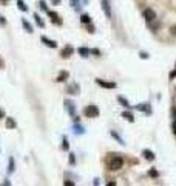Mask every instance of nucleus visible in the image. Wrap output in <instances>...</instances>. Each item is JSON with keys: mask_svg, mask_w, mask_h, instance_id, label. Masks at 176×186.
<instances>
[{"mask_svg": "<svg viewBox=\"0 0 176 186\" xmlns=\"http://www.w3.org/2000/svg\"><path fill=\"white\" fill-rule=\"evenodd\" d=\"M22 25H23V28H25V31H26V33H29V34L33 33V25H31L29 22L25 19V17H22Z\"/></svg>", "mask_w": 176, "mask_h": 186, "instance_id": "nucleus-13", "label": "nucleus"}, {"mask_svg": "<svg viewBox=\"0 0 176 186\" xmlns=\"http://www.w3.org/2000/svg\"><path fill=\"white\" fill-rule=\"evenodd\" d=\"M0 3H2V5H8V3H10V0H0Z\"/></svg>", "mask_w": 176, "mask_h": 186, "instance_id": "nucleus-39", "label": "nucleus"}, {"mask_svg": "<svg viewBox=\"0 0 176 186\" xmlns=\"http://www.w3.org/2000/svg\"><path fill=\"white\" fill-rule=\"evenodd\" d=\"M142 155H144V158H147L148 161H153V160H155V154H153L150 149H144V151H142Z\"/></svg>", "mask_w": 176, "mask_h": 186, "instance_id": "nucleus-14", "label": "nucleus"}, {"mask_svg": "<svg viewBox=\"0 0 176 186\" xmlns=\"http://www.w3.org/2000/svg\"><path fill=\"white\" fill-rule=\"evenodd\" d=\"M73 53H74V48L71 47V45H66V47H64V48H62V51H60V57L66 59V57H70Z\"/></svg>", "mask_w": 176, "mask_h": 186, "instance_id": "nucleus-8", "label": "nucleus"}, {"mask_svg": "<svg viewBox=\"0 0 176 186\" xmlns=\"http://www.w3.org/2000/svg\"><path fill=\"white\" fill-rule=\"evenodd\" d=\"M76 163V158H74V154H70V165H74Z\"/></svg>", "mask_w": 176, "mask_h": 186, "instance_id": "nucleus-29", "label": "nucleus"}, {"mask_svg": "<svg viewBox=\"0 0 176 186\" xmlns=\"http://www.w3.org/2000/svg\"><path fill=\"white\" fill-rule=\"evenodd\" d=\"M84 115L87 118H97L99 116V109L97 106H94V104H90L84 109Z\"/></svg>", "mask_w": 176, "mask_h": 186, "instance_id": "nucleus-2", "label": "nucleus"}, {"mask_svg": "<svg viewBox=\"0 0 176 186\" xmlns=\"http://www.w3.org/2000/svg\"><path fill=\"white\" fill-rule=\"evenodd\" d=\"M80 22L85 25H91V17H90L88 14H82L80 16Z\"/></svg>", "mask_w": 176, "mask_h": 186, "instance_id": "nucleus-20", "label": "nucleus"}, {"mask_svg": "<svg viewBox=\"0 0 176 186\" xmlns=\"http://www.w3.org/2000/svg\"><path fill=\"white\" fill-rule=\"evenodd\" d=\"M85 129L82 127L80 124H74V133H84Z\"/></svg>", "mask_w": 176, "mask_h": 186, "instance_id": "nucleus-24", "label": "nucleus"}, {"mask_svg": "<svg viewBox=\"0 0 176 186\" xmlns=\"http://www.w3.org/2000/svg\"><path fill=\"white\" fill-rule=\"evenodd\" d=\"M105 186H116V181H114V180H111V181H108V183H107Z\"/></svg>", "mask_w": 176, "mask_h": 186, "instance_id": "nucleus-35", "label": "nucleus"}, {"mask_svg": "<svg viewBox=\"0 0 176 186\" xmlns=\"http://www.w3.org/2000/svg\"><path fill=\"white\" fill-rule=\"evenodd\" d=\"M171 112H173V121H176V106H173V109H171Z\"/></svg>", "mask_w": 176, "mask_h": 186, "instance_id": "nucleus-33", "label": "nucleus"}, {"mask_svg": "<svg viewBox=\"0 0 176 186\" xmlns=\"http://www.w3.org/2000/svg\"><path fill=\"white\" fill-rule=\"evenodd\" d=\"M138 109H139V110H147V113H151V110H150V107H148V104H139V106H138Z\"/></svg>", "mask_w": 176, "mask_h": 186, "instance_id": "nucleus-23", "label": "nucleus"}, {"mask_svg": "<svg viewBox=\"0 0 176 186\" xmlns=\"http://www.w3.org/2000/svg\"><path fill=\"white\" fill-rule=\"evenodd\" d=\"M64 186H76V185H74L71 180H65V181H64Z\"/></svg>", "mask_w": 176, "mask_h": 186, "instance_id": "nucleus-28", "label": "nucleus"}, {"mask_svg": "<svg viewBox=\"0 0 176 186\" xmlns=\"http://www.w3.org/2000/svg\"><path fill=\"white\" fill-rule=\"evenodd\" d=\"M0 151H2V147H0Z\"/></svg>", "mask_w": 176, "mask_h": 186, "instance_id": "nucleus-44", "label": "nucleus"}, {"mask_svg": "<svg viewBox=\"0 0 176 186\" xmlns=\"http://www.w3.org/2000/svg\"><path fill=\"white\" fill-rule=\"evenodd\" d=\"M0 186H3V185H0Z\"/></svg>", "mask_w": 176, "mask_h": 186, "instance_id": "nucleus-45", "label": "nucleus"}, {"mask_svg": "<svg viewBox=\"0 0 176 186\" xmlns=\"http://www.w3.org/2000/svg\"><path fill=\"white\" fill-rule=\"evenodd\" d=\"M51 2L54 3V5H59V3H60V0H51Z\"/></svg>", "mask_w": 176, "mask_h": 186, "instance_id": "nucleus-41", "label": "nucleus"}, {"mask_svg": "<svg viewBox=\"0 0 176 186\" xmlns=\"http://www.w3.org/2000/svg\"><path fill=\"white\" fill-rule=\"evenodd\" d=\"M2 118H5V112H3L2 109H0V120H2Z\"/></svg>", "mask_w": 176, "mask_h": 186, "instance_id": "nucleus-40", "label": "nucleus"}, {"mask_svg": "<svg viewBox=\"0 0 176 186\" xmlns=\"http://www.w3.org/2000/svg\"><path fill=\"white\" fill-rule=\"evenodd\" d=\"M102 10L105 12V16L110 19L111 17V6H110V2H108V0H102Z\"/></svg>", "mask_w": 176, "mask_h": 186, "instance_id": "nucleus-9", "label": "nucleus"}, {"mask_svg": "<svg viewBox=\"0 0 176 186\" xmlns=\"http://www.w3.org/2000/svg\"><path fill=\"white\" fill-rule=\"evenodd\" d=\"M39 6L42 8L43 11H47V12L49 11V10H48V6H47V2H43V0H40V2H39Z\"/></svg>", "mask_w": 176, "mask_h": 186, "instance_id": "nucleus-27", "label": "nucleus"}, {"mask_svg": "<svg viewBox=\"0 0 176 186\" xmlns=\"http://www.w3.org/2000/svg\"><path fill=\"white\" fill-rule=\"evenodd\" d=\"M34 22H36V25H37V26H40V28H43V26H45V22L42 20V17H40L39 14H37V12H34Z\"/></svg>", "mask_w": 176, "mask_h": 186, "instance_id": "nucleus-16", "label": "nucleus"}, {"mask_svg": "<svg viewBox=\"0 0 176 186\" xmlns=\"http://www.w3.org/2000/svg\"><path fill=\"white\" fill-rule=\"evenodd\" d=\"M122 166H124L122 157H119V155H113V157L108 158V167H110V171H119Z\"/></svg>", "mask_w": 176, "mask_h": 186, "instance_id": "nucleus-1", "label": "nucleus"}, {"mask_svg": "<svg viewBox=\"0 0 176 186\" xmlns=\"http://www.w3.org/2000/svg\"><path fill=\"white\" fill-rule=\"evenodd\" d=\"M117 101H119L121 104H122L124 107H127V109H130V107H131V106H130V102H128V101H127V99H125L124 96H121V95L117 96Z\"/></svg>", "mask_w": 176, "mask_h": 186, "instance_id": "nucleus-21", "label": "nucleus"}, {"mask_svg": "<svg viewBox=\"0 0 176 186\" xmlns=\"http://www.w3.org/2000/svg\"><path fill=\"white\" fill-rule=\"evenodd\" d=\"M66 93L70 95H79V85L77 84H71L66 87Z\"/></svg>", "mask_w": 176, "mask_h": 186, "instance_id": "nucleus-12", "label": "nucleus"}, {"mask_svg": "<svg viewBox=\"0 0 176 186\" xmlns=\"http://www.w3.org/2000/svg\"><path fill=\"white\" fill-rule=\"evenodd\" d=\"M96 84L101 85L102 89H116V82H111V81H103V79H96Z\"/></svg>", "mask_w": 176, "mask_h": 186, "instance_id": "nucleus-5", "label": "nucleus"}, {"mask_svg": "<svg viewBox=\"0 0 176 186\" xmlns=\"http://www.w3.org/2000/svg\"><path fill=\"white\" fill-rule=\"evenodd\" d=\"M141 57H142V59H147V57H148V54L142 51V53H141Z\"/></svg>", "mask_w": 176, "mask_h": 186, "instance_id": "nucleus-37", "label": "nucleus"}, {"mask_svg": "<svg viewBox=\"0 0 176 186\" xmlns=\"http://www.w3.org/2000/svg\"><path fill=\"white\" fill-rule=\"evenodd\" d=\"M5 68V61L2 59V56H0V70H3Z\"/></svg>", "mask_w": 176, "mask_h": 186, "instance_id": "nucleus-31", "label": "nucleus"}, {"mask_svg": "<svg viewBox=\"0 0 176 186\" xmlns=\"http://www.w3.org/2000/svg\"><path fill=\"white\" fill-rule=\"evenodd\" d=\"M3 186H11V183L8 180H5V183H3Z\"/></svg>", "mask_w": 176, "mask_h": 186, "instance_id": "nucleus-42", "label": "nucleus"}, {"mask_svg": "<svg viewBox=\"0 0 176 186\" xmlns=\"http://www.w3.org/2000/svg\"><path fill=\"white\" fill-rule=\"evenodd\" d=\"M5 126H6V129H16L17 122L14 118H5Z\"/></svg>", "mask_w": 176, "mask_h": 186, "instance_id": "nucleus-11", "label": "nucleus"}, {"mask_svg": "<svg viewBox=\"0 0 176 186\" xmlns=\"http://www.w3.org/2000/svg\"><path fill=\"white\" fill-rule=\"evenodd\" d=\"M40 42L45 44L48 48H56V47H57V42H56V40L49 39V37H47V36H40Z\"/></svg>", "mask_w": 176, "mask_h": 186, "instance_id": "nucleus-6", "label": "nucleus"}, {"mask_svg": "<svg viewBox=\"0 0 176 186\" xmlns=\"http://www.w3.org/2000/svg\"><path fill=\"white\" fill-rule=\"evenodd\" d=\"M91 54H96V56H99V54H101V51H99L97 48H93V50H91Z\"/></svg>", "mask_w": 176, "mask_h": 186, "instance_id": "nucleus-32", "label": "nucleus"}, {"mask_svg": "<svg viewBox=\"0 0 176 186\" xmlns=\"http://www.w3.org/2000/svg\"><path fill=\"white\" fill-rule=\"evenodd\" d=\"M148 175H150L151 178H158V177H159V172H158L156 169H150L148 171Z\"/></svg>", "mask_w": 176, "mask_h": 186, "instance_id": "nucleus-25", "label": "nucleus"}, {"mask_svg": "<svg viewBox=\"0 0 176 186\" xmlns=\"http://www.w3.org/2000/svg\"><path fill=\"white\" fill-rule=\"evenodd\" d=\"M88 31H90V33H94V26L93 25H88Z\"/></svg>", "mask_w": 176, "mask_h": 186, "instance_id": "nucleus-36", "label": "nucleus"}, {"mask_svg": "<svg viewBox=\"0 0 176 186\" xmlns=\"http://www.w3.org/2000/svg\"><path fill=\"white\" fill-rule=\"evenodd\" d=\"M17 8H19L20 11H23V12L28 11V6H26V3L23 2V0H17Z\"/></svg>", "mask_w": 176, "mask_h": 186, "instance_id": "nucleus-18", "label": "nucleus"}, {"mask_svg": "<svg viewBox=\"0 0 176 186\" xmlns=\"http://www.w3.org/2000/svg\"><path fill=\"white\" fill-rule=\"evenodd\" d=\"M111 137H113V138H116V140H117V141H119L121 144H125V143H124V140H122V138H121V137H119V135H117V133L114 132V130H111Z\"/></svg>", "mask_w": 176, "mask_h": 186, "instance_id": "nucleus-26", "label": "nucleus"}, {"mask_svg": "<svg viewBox=\"0 0 176 186\" xmlns=\"http://www.w3.org/2000/svg\"><path fill=\"white\" fill-rule=\"evenodd\" d=\"M47 14H48V17H49V19H51V22H53V24H56V25H62V24H64V20L60 19V16H59L56 11H48Z\"/></svg>", "mask_w": 176, "mask_h": 186, "instance_id": "nucleus-4", "label": "nucleus"}, {"mask_svg": "<svg viewBox=\"0 0 176 186\" xmlns=\"http://www.w3.org/2000/svg\"><path fill=\"white\" fill-rule=\"evenodd\" d=\"M77 53H79L82 57H88L90 53H91V50L87 48V47H80V48H77Z\"/></svg>", "mask_w": 176, "mask_h": 186, "instance_id": "nucleus-15", "label": "nucleus"}, {"mask_svg": "<svg viewBox=\"0 0 176 186\" xmlns=\"http://www.w3.org/2000/svg\"><path fill=\"white\" fill-rule=\"evenodd\" d=\"M71 2H73V3H74V5H76V3H77V2H79V0H71Z\"/></svg>", "mask_w": 176, "mask_h": 186, "instance_id": "nucleus-43", "label": "nucleus"}, {"mask_svg": "<svg viewBox=\"0 0 176 186\" xmlns=\"http://www.w3.org/2000/svg\"><path fill=\"white\" fill-rule=\"evenodd\" d=\"M6 24V19H5V16H2L0 17V25H5Z\"/></svg>", "mask_w": 176, "mask_h": 186, "instance_id": "nucleus-34", "label": "nucleus"}, {"mask_svg": "<svg viewBox=\"0 0 176 186\" xmlns=\"http://www.w3.org/2000/svg\"><path fill=\"white\" fill-rule=\"evenodd\" d=\"M142 16H144V19H145L147 22H153V20H156V12L151 10V8H145V10L142 11Z\"/></svg>", "mask_w": 176, "mask_h": 186, "instance_id": "nucleus-3", "label": "nucleus"}, {"mask_svg": "<svg viewBox=\"0 0 176 186\" xmlns=\"http://www.w3.org/2000/svg\"><path fill=\"white\" fill-rule=\"evenodd\" d=\"M68 78H70V73H68V71H66V70H62L60 73L57 75V78H56V82H65V81L68 79Z\"/></svg>", "mask_w": 176, "mask_h": 186, "instance_id": "nucleus-10", "label": "nucleus"}, {"mask_svg": "<svg viewBox=\"0 0 176 186\" xmlns=\"http://www.w3.org/2000/svg\"><path fill=\"white\" fill-rule=\"evenodd\" d=\"M62 149H64V151H68L70 149V143H68V138L66 137L62 138Z\"/></svg>", "mask_w": 176, "mask_h": 186, "instance_id": "nucleus-22", "label": "nucleus"}, {"mask_svg": "<svg viewBox=\"0 0 176 186\" xmlns=\"http://www.w3.org/2000/svg\"><path fill=\"white\" fill-rule=\"evenodd\" d=\"M14 169H16V166H14V158L10 157V160H8V172H10V174H12V172H14Z\"/></svg>", "mask_w": 176, "mask_h": 186, "instance_id": "nucleus-19", "label": "nucleus"}, {"mask_svg": "<svg viewBox=\"0 0 176 186\" xmlns=\"http://www.w3.org/2000/svg\"><path fill=\"white\" fill-rule=\"evenodd\" d=\"M65 109H66V112H68L73 118L76 116V107H74V102H73V101H70V99H65Z\"/></svg>", "mask_w": 176, "mask_h": 186, "instance_id": "nucleus-7", "label": "nucleus"}, {"mask_svg": "<svg viewBox=\"0 0 176 186\" xmlns=\"http://www.w3.org/2000/svg\"><path fill=\"white\" fill-rule=\"evenodd\" d=\"M122 116L125 118L127 121H130V122H133L134 121V115L131 112H128V110H125V112H122Z\"/></svg>", "mask_w": 176, "mask_h": 186, "instance_id": "nucleus-17", "label": "nucleus"}, {"mask_svg": "<svg viewBox=\"0 0 176 186\" xmlns=\"http://www.w3.org/2000/svg\"><path fill=\"white\" fill-rule=\"evenodd\" d=\"M171 127H173V133L176 135V121H173V126H171Z\"/></svg>", "mask_w": 176, "mask_h": 186, "instance_id": "nucleus-38", "label": "nucleus"}, {"mask_svg": "<svg viewBox=\"0 0 176 186\" xmlns=\"http://www.w3.org/2000/svg\"><path fill=\"white\" fill-rule=\"evenodd\" d=\"M170 33L173 34V36H176V25H171L170 26Z\"/></svg>", "mask_w": 176, "mask_h": 186, "instance_id": "nucleus-30", "label": "nucleus"}]
</instances>
